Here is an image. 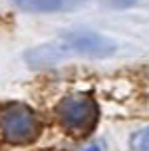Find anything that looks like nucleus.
Wrapping results in <instances>:
<instances>
[{
  "label": "nucleus",
  "instance_id": "nucleus-1",
  "mask_svg": "<svg viewBox=\"0 0 149 151\" xmlns=\"http://www.w3.org/2000/svg\"><path fill=\"white\" fill-rule=\"evenodd\" d=\"M99 119V107L91 93H70L56 106V121L72 139L91 135Z\"/></svg>",
  "mask_w": 149,
  "mask_h": 151
},
{
  "label": "nucleus",
  "instance_id": "nucleus-4",
  "mask_svg": "<svg viewBox=\"0 0 149 151\" xmlns=\"http://www.w3.org/2000/svg\"><path fill=\"white\" fill-rule=\"evenodd\" d=\"M131 149L133 151H149V127L131 135Z\"/></svg>",
  "mask_w": 149,
  "mask_h": 151
},
{
  "label": "nucleus",
  "instance_id": "nucleus-7",
  "mask_svg": "<svg viewBox=\"0 0 149 151\" xmlns=\"http://www.w3.org/2000/svg\"><path fill=\"white\" fill-rule=\"evenodd\" d=\"M38 151H66V149H60V147H44V149H38Z\"/></svg>",
  "mask_w": 149,
  "mask_h": 151
},
{
  "label": "nucleus",
  "instance_id": "nucleus-2",
  "mask_svg": "<svg viewBox=\"0 0 149 151\" xmlns=\"http://www.w3.org/2000/svg\"><path fill=\"white\" fill-rule=\"evenodd\" d=\"M42 133V119L24 104L0 106V137L10 145H30Z\"/></svg>",
  "mask_w": 149,
  "mask_h": 151
},
{
  "label": "nucleus",
  "instance_id": "nucleus-6",
  "mask_svg": "<svg viewBox=\"0 0 149 151\" xmlns=\"http://www.w3.org/2000/svg\"><path fill=\"white\" fill-rule=\"evenodd\" d=\"M83 151H105V143L104 141H91L83 147Z\"/></svg>",
  "mask_w": 149,
  "mask_h": 151
},
{
  "label": "nucleus",
  "instance_id": "nucleus-5",
  "mask_svg": "<svg viewBox=\"0 0 149 151\" xmlns=\"http://www.w3.org/2000/svg\"><path fill=\"white\" fill-rule=\"evenodd\" d=\"M20 6L22 8H38V10H42V8L56 10V8H62V6H66V4L64 2H22Z\"/></svg>",
  "mask_w": 149,
  "mask_h": 151
},
{
  "label": "nucleus",
  "instance_id": "nucleus-3",
  "mask_svg": "<svg viewBox=\"0 0 149 151\" xmlns=\"http://www.w3.org/2000/svg\"><path fill=\"white\" fill-rule=\"evenodd\" d=\"M66 38L72 48H76L78 52L89 54V56H107L115 50L113 42L97 36L94 32H72Z\"/></svg>",
  "mask_w": 149,
  "mask_h": 151
}]
</instances>
